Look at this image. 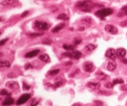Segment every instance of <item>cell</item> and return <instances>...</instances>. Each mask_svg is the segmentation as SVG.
<instances>
[{
    "label": "cell",
    "mask_w": 127,
    "mask_h": 106,
    "mask_svg": "<svg viewBox=\"0 0 127 106\" xmlns=\"http://www.w3.org/2000/svg\"><path fill=\"white\" fill-rule=\"evenodd\" d=\"M92 2L90 0H84V1H80L76 3V7L80 10L85 12H89L92 10L93 6H91Z\"/></svg>",
    "instance_id": "1"
},
{
    "label": "cell",
    "mask_w": 127,
    "mask_h": 106,
    "mask_svg": "<svg viewBox=\"0 0 127 106\" xmlns=\"http://www.w3.org/2000/svg\"><path fill=\"white\" fill-rule=\"evenodd\" d=\"M113 12V11L111 8H104V9L100 10V11H97L95 13V15L103 19L105 17H106V16L112 15Z\"/></svg>",
    "instance_id": "2"
},
{
    "label": "cell",
    "mask_w": 127,
    "mask_h": 106,
    "mask_svg": "<svg viewBox=\"0 0 127 106\" xmlns=\"http://www.w3.org/2000/svg\"><path fill=\"white\" fill-rule=\"evenodd\" d=\"M63 56H66L70 58H73L75 60L80 59L82 56V53L79 51H67V52L63 53Z\"/></svg>",
    "instance_id": "3"
},
{
    "label": "cell",
    "mask_w": 127,
    "mask_h": 106,
    "mask_svg": "<svg viewBox=\"0 0 127 106\" xmlns=\"http://www.w3.org/2000/svg\"><path fill=\"white\" fill-rule=\"evenodd\" d=\"M49 24L47 23L46 22H41V21H35V27H36L39 30L46 31L49 28Z\"/></svg>",
    "instance_id": "4"
},
{
    "label": "cell",
    "mask_w": 127,
    "mask_h": 106,
    "mask_svg": "<svg viewBox=\"0 0 127 106\" xmlns=\"http://www.w3.org/2000/svg\"><path fill=\"white\" fill-rule=\"evenodd\" d=\"M30 98H31V95L27 94V93L22 95L18 99V101H16V105H21L23 104H25V103L27 102Z\"/></svg>",
    "instance_id": "5"
},
{
    "label": "cell",
    "mask_w": 127,
    "mask_h": 106,
    "mask_svg": "<svg viewBox=\"0 0 127 106\" xmlns=\"http://www.w3.org/2000/svg\"><path fill=\"white\" fill-rule=\"evenodd\" d=\"M105 30L107 32H109V33L113 34V35L118 34V28H117L116 27H114L113 25H111V24L106 25L105 27Z\"/></svg>",
    "instance_id": "6"
},
{
    "label": "cell",
    "mask_w": 127,
    "mask_h": 106,
    "mask_svg": "<svg viewBox=\"0 0 127 106\" xmlns=\"http://www.w3.org/2000/svg\"><path fill=\"white\" fill-rule=\"evenodd\" d=\"M106 57H108L109 59H114L115 56H117V51L113 48H109L105 52Z\"/></svg>",
    "instance_id": "7"
},
{
    "label": "cell",
    "mask_w": 127,
    "mask_h": 106,
    "mask_svg": "<svg viewBox=\"0 0 127 106\" xmlns=\"http://www.w3.org/2000/svg\"><path fill=\"white\" fill-rule=\"evenodd\" d=\"M84 70L87 72H92L94 70V65L92 62H85L84 64Z\"/></svg>",
    "instance_id": "8"
},
{
    "label": "cell",
    "mask_w": 127,
    "mask_h": 106,
    "mask_svg": "<svg viewBox=\"0 0 127 106\" xmlns=\"http://www.w3.org/2000/svg\"><path fill=\"white\" fill-rule=\"evenodd\" d=\"M117 51V56H118L119 58H124L126 55V50L125 48H122V47H120V48H118V49L116 50Z\"/></svg>",
    "instance_id": "9"
},
{
    "label": "cell",
    "mask_w": 127,
    "mask_h": 106,
    "mask_svg": "<svg viewBox=\"0 0 127 106\" xmlns=\"http://www.w3.org/2000/svg\"><path fill=\"white\" fill-rule=\"evenodd\" d=\"M39 53H40V50L39 49L33 50V51H29V52H27V54H26L25 57L26 58H32V57H35V56H37Z\"/></svg>",
    "instance_id": "10"
},
{
    "label": "cell",
    "mask_w": 127,
    "mask_h": 106,
    "mask_svg": "<svg viewBox=\"0 0 127 106\" xmlns=\"http://www.w3.org/2000/svg\"><path fill=\"white\" fill-rule=\"evenodd\" d=\"M87 87H89V88L92 89H98L101 87V84L96 82H89L87 84Z\"/></svg>",
    "instance_id": "11"
},
{
    "label": "cell",
    "mask_w": 127,
    "mask_h": 106,
    "mask_svg": "<svg viewBox=\"0 0 127 106\" xmlns=\"http://www.w3.org/2000/svg\"><path fill=\"white\" fill-rule=\"evenodd\" d=\"M97 48V46L95 44H88L87 46L84 47V51H86V52L88 53H90V52H92V51H93L94 50H95Z\"/></svg>",
    "instance_id": "12"
},
{
    "label": "cell",
    "mask_w": 127,
    "mask_h": 106,
    "mask_svg": "<svg viewBox=\"0 0 127 106\" xmlns=\"http://www.w3.org/2000/svg\"><path fill=\"white\" fill-rule=\"evenodd\" d=\"M117 67V64L114 61H109L108 63V65H107V69H108L109 72H113L114 71Z\"/></svg>",
    "instance_id": "13"
},
{
    "label": "cell",
    "mask_w": 127,
    "mask_h": 106,
    "mask_svg": "<svg viewBox=\"0 0 127 106\" xmlns=\"http://www.w3.org/2000/svg\"><path fill=\"white\" fill-rule=\"evenodd\" d=\"M14 99L11 98V97H10V96H8L7 98H6V100H4L2 102V105L3 106H8V105H11L14 104Z\"/></svg>",
    "instance_id": "14"
},
{
    "label": "cell",
    "mask_w": 127,
    "mask_h": 106,
    "mask_svg": "<svg viewBox=\"0 0 127 106\" xmlns=\"http://www.w3.org/2000/svg\"><path fill=\"white\" fill-rule=\"evenodd\" d=\"M15 2H17V0H2L1 2V5L2 6H11L15 4Z\"/></svg>",
    "instance_id": "15"
},
{
    "label": "cell",
    "mask_w": 127,
    "mask_h": 106,
    "mask_svg": "<svg viewBox=\"0 0 127 106\" xmlns=\"http://www.w3.org/2000/svg\"><path fill=\"white\" fill-rule=\"evenodd\" d=\"M39 59H40V60L44 61V62L45 63H49L51 60H50V57L49 56H48V54H42L40 56V57H39Z\"/></svg>",
    "instance_id": "16"
},
{
    "label": "cell",
    "mask_w": 127,
    "mask_h": 106,
    "mask_svg": "<svg viewBox=\"0 0 127 106\" xmlns=\"http://www.w3.org/2000/svg\"><path fill=\"white\" fill-rule=\"evenodd\" d=\"M96 76H97V78H98L99 80H105L107 78V76H108L106 74H105L102 72H97L96 73Z\"/></svg>",
    "instance_id": "17"
},
{
    "label": "cell",
    "mask_w": 127,
    "mask_h": 106,
    "mask_svg": "<svg viewBox=\"0 0 127 106\" xmlns=\"http://www.w3.org/2000/svg\"><path fill=\"white\" fill-rule=\"evenodd\" d=\"M64 26H65L64 23L58 24L57 26H56V27H55L52 29V30H51V32H52V33H56V32L60 31L62 28H64Z\"/></svg>",
    "instance_id": "18"
},
{
    "label": "cell",
    "mask_w": 127,
    "mask_h": 106,
    "mask_svg": "<svg viewBox=\"0 0 127 106\" xmlns=\"http://www.w3.org/2000/svg\"><path fill=\"white\" fill-rule=\"evenodd\" d=\"M6 87H8V88H19V85L17 82H15V81H11V82H8L7 84H6Z\"/></svg>",
    "instance_id": "19"
},
{
    "label": "cell",
    "mask_w": 127,
    "mask_h": 106,
    "mask_svg": "<svg viewBox=\"0 0 127 106\" xmlns=\"http://www.w3.org/2000/svg\"><path fill=\"white\" fill-rule=\"evenodd\" d=\"M0 66H1V67H11V63L7 60H1Z\"/></svg>",
    "instance_id": "20"
},
{
    "label": "cell",
    "mask_w": 127,
    "mask_h": 106,
    "mask_svg": "<svg viewBox=\"0 0 127 106\" xmlns=\"http://www.w3.org/2000/svg\"><path fill=\"white\" fill-rule=\"evenodd\" d=\"M63 47L65 50H68V51H73L74 50V46L73 45H70V44H64Z\"/></svg>",
    "instance_id": "21"
},
{
    "label": "cell",
    "mask_w": 127,
    "mask_h": 106,
    "mask_svg": "<svg viewBox=\"0 0 127 106\" xmlns=\"http://www.w3.org/2000/svg\"><path fill=\"white\" fill-rule=\"evenodd\" d=\"M57 19H63V20H68V16L66 14H64V13H62V14H60V15H59L57 16Z\"/></svg>",
    "instance_id": "22"
},
{
    "label": "cell",
    "mask_w": 127,
    "mask_h": 106,
    "mask_svg": "<svg viewBox=\"0 0 127 106\" xmlns=\"http://www.w3.org/2000/svg\"><path fill=\"white\" fill-rule=\"evenodd\" d=\"M39 104V100L38 99H32L31 103L29 104V106H36Z\"/></svg>",
    "instance_id": "23"
},
{
    "label": "cell",
    "mask_w": 127,
    "mask_h": 106,
    "mask_svg": "<svg viewBox=\"0 0 127 106\" xmlns=\"http://www.w3.org/2000/svg\"><path fill=\"white\" fill-rule=\"evenodd\" d=\"M112 83H113V87H114L116 85H118V84H124V81H123V80H121V79H116V80H113Z\"/></svg>",
    "instance_id": "24"
},
{
    "label": "cell",
    "mask_w": 127,
    "mask_h": 106,
    "mask_svg": "<svg viewBox=\"0 0 127 106\" xmlns=\"http://www.w3.org/2000/svg\"><path fill=\"white\" fill-rule=\"evenodd\" d=\"M59 72H60V69H54V70L49 71L48 74L51 75V76H54V75H56V74H58Z\"/></svg>",
    "instance_id": "25"
},
{
    "label": "cell",
    "mask_w": 127,
    "mask_h": 106,
    "mask_svg": "<svg viewBox=\"0 0 127 106\" xmlns=\"http://www.w3.org/2000/svg\"><path fill=\"white\" fill-rule=\"evenodd\" d=\"M1 95L2 96H11V93H9V92H6V89H2L1 90Z\"/></svg>",
    "instance_id": "26"
},
{
    "label": "cell",
    "mask_w": 127,
    "mask_h": 106,
    "mask_svg": "<svg viewBox=\"0 0 127 106\" xmlns=\"http://www.w3.org/2000/svg\"><path fill=\"white\" fill-rule=\"evenodd\" d=\"M43 33H31L30 34V36L33 37V36H40V35H42Z\"/></svg>",
    "instance_id": "27"
},
{
    "label": "cell",
    "mask_w": 127,
    "mask_h": 106,
    "mask_svg": "<svg viewBox=\"0 0 127 106\" xmlns=\"http://www.w3.org/2000/svg\"><path fill=\"white\" fill-rule=\"evenodd\" d=\"M105 87L108 88H112L113 85V83H108V84H105Z\"/></svg>",
    "instance_id": "28"
},
{
    "label": "cell",
    "mask_w": 127,
    "mask_h": 106,
    "mask_svg": "<svg viewBox=\"0 0 127 106\" xmlns=\"http://www.w3.org/2000/svg\"><path fill=\"white\" fill-rule=\"evenodd\" d=\"M23 86H24V90H28V89H30V88H31L30 86H29V85H27V84H25V83H24V85H23Z\"/></svg>",
    "instance_id": "29"
},
{
    "label": "cell",
    "mask_w": 127,
    "mask_h": 106,
    "mask_svg": "<svg viewBox=\"0 0 127 106\" xmlns=\"http://www.w3.org/2000/svg\"><path fill=\"white\" fill-rule=\"evenodd\" d=\"M28 13H29V12H28V11H24V12L23 13V14L21 15V17H22V18L25 17L26 15H28Z\"/></svg>",
    "instance_id": "30"
},
{
    "label": "cell",
    "mask_w": 127,
    "mask_h": 106,
    "mask_svg": "<svg viewBox=\"0 0 127 106\" xmlns=\"http://www.w3.org/2000/svg\"><path fill=\"white\" fill-rule=\"evenodd\" d=\"M61 84H62L61 82H57V83H56V84H55V85H53V87H54V88H57V87H60V86L61 85Z\"/></svg>",
    "instance_id": "31"
},
{
    "label": "cell",
    "mask_w": 127,
    "mask_h": 106,
    "mask_svg": "<svg viewBox=\"0 0 127 106\" xmlns=\"http://www.w3.org/2000/svg\"><path fill=\"white\" fill-rule=\"evenodd\" d=\"M31 64H27L25 65V69H28V68H31Z\"/></svg>",
    "instance_id": "32"
},
{
    "label": "cell",
    "mask_w": 127,
    "mask_h": 106,
    "mask_svg": "<svg viewBox=\"0 0 127 106\" xmlns=\"http://www.w3.org/2000/svg\"><path fill=\"white\" fill-rule=\"evenodd\" d=\"M121 25L122 26V27H127V20L123 21L122 23H121Z\"/></svg>",
    "instance_id": "33"
},
{
    "label": "cell",
    "mask_w": 127,
    "mask_h": 106,
    "mask_svg": "<svg viewBox=\"0 0 127 106\" xmlns=\"http://www.w3.org/2000/svg\"><path fill=\"white\" fill-rule=\"evenodd\" d=\"M7 40H8V39H7V38H6V39H5V40H2V41H1V43H0V44H1V46H2V45H3V44H4V43H5L7 41Z\"/></svg>",
    "instance_id": "34"
},
{
    "label": "cell",
    "mask_w": 127,
    "mask_h": 106,
    "mask_svg": "<svg viewBox=\"0 0 127 106\" xmlns=\"http://www.w3.org/2000/svg\"><path fill=\"white\" fill-rule=\"evenodd\" d=\"M95 103L97 105H100V106H102V102H101L99 101H95Z\"/></svg>",
    "instance_id": "35"
},
{
    "label": "cell",
    "mask_w": 127,
    "mask_h": 106,
    "mask_svg": "<svg viewBox=\"0 0 127 106\" xmlns=\"http://www.w3.org/2000/svg\"><path fill=\"white\" fill-rule=\"evenodd\" d=\"M80 42H81V40H80H80H76H76H75V44H78V43H80Z\"/></svg>",
    "instance_id": "36"
},
{
    "label": "cell",
    "mask_w": 127,
    "mask_h": 106,
    "mask_svg": "<svg viewBox=\"0 0 127 106\" xmlns=\"http://www.w3.org/2000/svg\"><path fill=\"white\" fill-rule=\"evenodd\" d=\"M72 106H81V105L79 104V103H76V104H73Z\"/></svg>",
    "instance_id": "37"
},
{
    "label": "cell",
    "mask_w": 127,
    "mask_h": 106,
    "mask_svg": "<svg viewBox=\"0 0 127 106\" xmlns=\"http://www.w3.org/2000/svg\"><path fill=\"white\" fill-rule=\"evenodd\" d=\"M72 64H73V63H72V62H66V63H65V65H72Z\"/></svg>",
    "instance_id": "38"
},
{
    "label": "cell",
    "mask_w": 127,
    "mask_h": 106,
    "mask_svg": "<svg viewBox=\"0 0 127 106\" xmlns=\"http://www.w3.org/2000/svg\"><path fill=\"white\" fill-rule=\"evenodd\" d=\"M122 62L124 64H127V60L126 59H123V58H122Z\"/></svg>",
    "instance_id": "39"
}]
</instances>
